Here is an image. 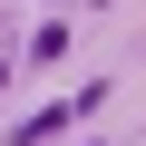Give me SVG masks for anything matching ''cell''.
Returning a JSON list of instances; mask_svg holds the SVG:
<instances>
[{"label":"cell","mask_w":146,"mask_h":146,"mask_svg":"<svg viewBox=\"0 0 146 146\" xmlns=\"http://www.w3.org/2000/svg\"><path fill=\"white\" fill-rule=\"evenodd\" d=\"M0 78H10V68H0Z\"/></svg>","instance_id":"obj_1"}]
</instances>
